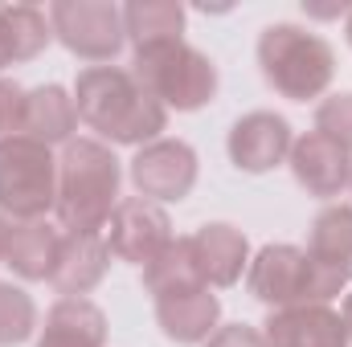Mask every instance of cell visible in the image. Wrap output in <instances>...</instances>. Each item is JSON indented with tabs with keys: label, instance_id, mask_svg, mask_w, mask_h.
<instances>
[{
	"label": "cell",
	"instance_id": "1",
	"mask_svg": "<svg viewBox=\"0 0 352 347\" xmlns=\"http://www.w3.org/2000/svg\"><path fill=\"white\" fill-rule=\"evenodd\" d=\"M74 110L90 131L115 139V143H156V135L168 123V110L160 98L135 82L131 70L115 66H90L78 74Z\"/></svg>",
	"mask_w": 352,
	"mask_h": 347
},
{
	"label": "cell",
	"instance_id": "2",
	"mask_svg": "<svg viewBox=\"0 0 352 347\" xmlns=\"http://www.w3.org/2000/svg\"><path fill=\"white\" fill-rule=\"evenodd\" d=\"M119 196V160L94 143L70 139L58 160V225L66 233H98L107 229Z\"/></svg>",
	"mask_w": 352,
	"mask_h": 347
},
{
	"label": "cell",
	"instance_id": "3",
	"mask_svg": "<svg viewBox=\"0 0 352 347\" xmlns=\"http://www.w3.org/2000/svg\"><path fill=\"white\" fill-rule=\"evenodd\" d=\"M258 66H263L266 82L283 98H295V102L320 98L336 74L332 45L299 25H270L258 37Z\"/></svg>",
	"mask_w": 352,
	"mask_h": 347
},
{
	"label": "cell",
	"instance_id": "4",
	"mask_svg": "<svg viewBox=\"0 0 352 347\" xmlns=\"http://www.w3.org/2000/svg\"><path fill=\"white\" fill-rule=\"evenodd\" d=\"M135 82L148 90L152 98L164 102V110H197L217 94V66L192 49L188 41H164V45H148L135 49Z\"/></svg>",
	"mask_w": 352,
	"mask_h": 347
},
{
	"label": "cell",
	"instance_id": "5",
	"mask_svg": "<svg viewBox=\"0 0 352 347\" xmlns=\"http://www.w3.org/2000/svg\"><path fill=\"white\" fill-rule=\"evenodd\" d=\"M58 204V160L50 147L8 135L0 139V208L16 221H41Z\"/></svg>",
	"mask_w": 352,
	"mask_h": 347
},
{
	"label": "cell",
	"instance_id": "6",
	"mask_svg": "<svg viewBox=\"0 0 352 347\" xmlns=\"http://www.w3.org/2000/svg\"><path fill=\"white\" fill-rule=\"evenodd\" d=\"M50 29L62 37V45L87 62H111L123 41V8L107 0H58L50 4Z\"/></svg>",
	"mask_w": 352,
	"mask_h": 347
},
{
	"label": "cell",
	"instance_id": "7",
	"mask_svg": "<svg viewBox=\"0 0 352 347\" xmlns=\"http://www.w3.org/2000/svg\"><path fill=\"white\" fill-rule=\"evenodd\" d=\"M250 294L266 307H316V270L307 250L295 246H266L250 265Z\"/></svg>",
	"mask_w": 352,
	"mask_h": 347
},
{
	"label": "cell",
	"instance_id": "8",
	"mask_svg": "<svg viewBox=\"0 0 352 347\" xmlns=\"http://www.w3.org/2000/svg\"><path fill=\"white\" fill-rule=\"evenodd\" d=\"M168 241H173V225H168V213L156 200L131 196V200L115 204V213L107 221V250L119 261L148 265Z\"/></svg>",
	"mask_w": 352,
	"mask_h": 347
},
{
	"label": "cell",
	"instance_id": "9",
	"mask_svg": "<svg viewBox=\"0 0 352 347\" xmlns=\"http://www.w3.org/2000/svg\"><path fill=\"white\" fill-rule=\"evenodd\" d=\"M131 180L144 200H184L197 184V156L180 139H156L135 152Z\"/></svg>",
	"mask_w": 352,
	"mask_h": 347
},
{
	"label": "cell",
	"instance_id": "10",
	"mask_svg": "<svg viewBox=\"0 0 352 347\" xmlns=\"http://www.w3.org/2000/svg\"><path fill=\"white\" fill-rule=\"evenodd\" d=\"M291 147L295 139L287 119L270 110H250L230 131V160L242 172H270L274 164H283V156H291Z\"/></svg>",
	"mask_w": 352,
	"mask_h": 347
},
{
	"label": "cell",
	"instance_id": "11",
	"mask_svg": "<svg viewBox=\"0 0 352 347\" xmlns=\"http://www.w3.org/2000/svg\"><path fill=\"white\" fill-rule=\"evenodd\" d=\"M291 172L311 196H340L352 184V156L336 139L307 131L291 147Z\"/></svg>",
	"mask_w": 352,
	"mask_h": 347
},
{
	"label": "cell",
	"instance_id": "12",
	"mask_svg": "<svg viewBox=\"0 0 352 347\" xmlns=\"http://www.w3.org/2000/svg\"><path fill=\"white\" fill-rule=\"evenodd\" d=\"M266 347H349L344 319L328 307H287L266 323Z\"/></svg>",
	"mask_w": 352,
	"mask_h": 347
},
{
	"label": "cell",
	"instance_id": "13",
	"mask_svg": "<svg viewBox=\"0 0 352 347\" xmlns=\"http://www.w3.org/2000/svg\"><path fill=\"white\" fill-rule=\"evenodd\" d=\"M107 261H111V250H107V237L102 233H66L50 282L66 298H82L87 290H94L102 282Z\"/></svg>",
	"mask_w": 352,
	"mask_h": 347
},
{
	"label": "cell",
	"instance_id": "14",
	"mask_svg": "<svg viewBox=\"0 0 352 347\" xmlns=\"http://www.w3.org/2000/svg\"><path fill=\"white\" fill-rule=\"evenodd\" d=\"M74 123H78V110H74V98H66L62 86H37L25 94L21 102V127L16 135L50 147V143H66L74 135Z\"/></svg>",
	"mask_w": 352,
	"mask_h": 347
},
{
	"label": "cell",
	"instance_id": "15",
	"mask_svg": "<svg viewBox=\"0 0 352 347\" xmlns=\"http://www.w3.org/2000/svg\"><path fill=\"white\" fill-rule=\"evenodd\" d=\"M192 254L205 286H234L246 265V237L234 225H205L192 237Z\"/></svg>",
	"mask_w": 352,
	"mask_h": 347
},
{
	"label": "cell",
	"instance_id": "16",
	"mask_svg": "<svg viewBox=\"0 0 352 347\" xmlns=\"http://www.w3.org/2000/svg\"><path fill=\"white\" fill-rule=\"evenodd\" d=\"M217 315H221V302H217V294H209V286L156 302V319H160L164 335L176 339V344H201V339H209Z\"/></svg>",
	"mask_w": 352,
	"mask_h": 347
},
{
	"label": "cell",
	"instance_id": "17",
	"mask_svg": "<svg viewBox=\"0 0 352 347\" xmlns=\"http://www.w3.org/2000/svg\"><path fill=\"white\" fill-rule=\"evenodd\" d=\"M107 319L90 298H62L45 315V331L37 347H102Z\"/></svg>",
	"mask_w": 352,
	"mask_h": 347
},
{
	"label": "cell",
	"instance_id": "18",
	"mask_svg": "<svg viewBox=\"0 0 352 347\" xmlns=\"http://www.w3.org/2000/svg\"><path fill=\"white\" fill-rule=\"evenodd\" d=\"M62 229L50 225V221H21L12 233H8V254L4 261L21 274V278H50L58 254H62Z\"/></svg>",
	"mask_w": 352,
	"mask_h": 347
},
{
	"label": "cell",
	"instance_id": "19",
	"mask_svg": "<svg viewBox=\"0 0 352 347\" xmlns=\"http://www.w3.org/2000/svg\"><path fill=\"white\" fill-rule=\"evenodd\" d=\"M54 29L45 21V12H37L33 4H4L0 8V70L12 62H29L50 45Z\"/></svg>",
	"mask_w": 352,
	"mask_h": 347
},
{
	"label": "cell",
	"instance_id": "20",
	"mask_svg": "<svg viewBox=\"0 0 352 347\" xmlns=\"http://www.w3.org/2000/svg\"><path fill=\"white\" fill-rule=\"evenodd\" d=\"M144 286H148V294H156V302L188 294V290H201L205 282H201V270H197L192 237H176L148 261L144 265Z\"/></svg>",
	"mask_w": 352,
	"mask_h": 347
},
{
	"label": "cell",
	"instance_id": "21",
	"mask_svg": "<svg viewBox=\"0 0 352 347\" xmlns=\"http://www.w3.org/2000/svg\"><path fill=\"white\" fill-rule=\"evenodd\" d=\"M307 258L324 270L349 274L352 278V208L349 204H332L316 217L311 225V241H307Z\"/></svg>",
	"mask_w": 352,
	"mask_h": 347
},
{
	"label": "cell",
	"instance_id": "22",
	"mask_svg": "<svg viewBox=\"0 0 352 347\" xmlns=\"http://www.w3.org/2000/svg\"><path fill=\"white\" fill-rule=\"evenodd\" d=\"M123 29L135 41V49L180 41V33H184V8L173 4V0H135V4L123 8Z\"/></svg>",
	"mask_w": 352,
	"mask_h": 347
},
{
	"label": "cell",
	"instance_id": "23",
	"mask_svg": "<svg viewBox=\"0 0 352 347\" xmlns=\"http://www.w3.org/2000/svg\"><path fill=\"white\" fill-rule=\"evenodd\" d=\"M33 323H37V311H33V298L12 286V282H0V347L25 344L33 335Z\"/></svg>",
	"mask_w": 352,
	"mask_h": 347
},
{
	"label": "cell",
	"instance_id": "24",
	"mask_svg": "<svg viewBox=\"0 0 352 347\" xmlns=\"http://www.w3.org/2000/svg\"><path fill=\"white\" fill-rule=\"evenodd\" d=\"M316 131L352 152V94H332L316 110Z\"/></svg>",
	"mask_w": 352,
	"mask_h": 347
},
{
	"label": "cell",
	"instance_id": "25",
	"mask_svg": "<svg viewBox=\"0 0 352 347\" xmlns=\"http://www.w3.org/2000/svg\"><path fill=\"white\" fill-rule=\"evenodd\" d=\"M21 102H25V90L0 78V135L4 139L16 135V127H21Z\"/></svg>",
	"mask_w": 352,
	"mask_h": 347
},
{
	"label": "cell",
	"instance_id": "26",
	"mask_svg": "<svg viewBox=\"0 0 352 347\" xmlns=\"http://www.w3.org/2000/svg\"><path fill=\"white\" fill-rule=\"evenodd\" d=\"M209 347H266V339L254 327L234 323V327H221L217 335H209Z\"/></svg>",
	"mask_w": 352,
	"mask_h": 347
},
{
	"label": "cell",
	"instance_id": "27",
	"mask_svg": "<svg viewBox=\"0 0 352 347\" xmlns=\"http://www.w3.org/2000/svg\"><path fill=\"white\" fill-rule=\"evenodd\" d=\"M8 233H12V229H8V221H4V217H0V258H4V254H8Z\"/></svg>",
	"mask_w": 352,
	"mask_h": 347
},
{
	"label": "cell",
	"instance_id": "28",
	"mask_svg": "<svg viewBox=\"0 0 352 347\" xmlns=\"http://www.w3.org/2000/svg\"><path fill=\"white\" fill-rule=\"evenodd\" d=\"M340 319H344V331H349V339H352V294L344 298V315Z\"/></svg>",
	"mask_w": 352,
	"mask_h": 347
},
{
	"label": "cell",
	"instance_id": "29",
	"mask_svg": "<svg viewBox=\"0 0 352 347\" xmlns=\"http://www.w3.org/2000/svg\"><path fill=\"white\" fill-rule=\"evenodd\" d=\"M349 45H352V8H349Z\"/></svg>",
	"mask_w": 352,
	"mask_h": 347
}]
</instances>
